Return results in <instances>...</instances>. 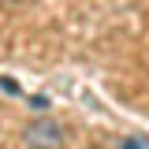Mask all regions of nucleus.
Returning <instances> with one entry per match:
<instances>
[{
    "label": "nucleus",
    "mask_w": 149,
    "mask_h": 149,
    "mask_svg": "<svg viewBox=\"0 0 149 149\" xmlns=\"http://www.w3.org/2000/svg\"><path fill=\"white\" fill-rule=\"evenodd\" d=\"M116 149H149V134H127Z\"/></svg>",
    "instance_id": "f03ea898"
},
{
    "label": "nucleus",
    "mask_w": 149,
    "mask_h": 149,
    "mask_svg": "<svg viewBox=\"0 0 149 149\" xmlns=\"http://www.w3.org/2000/svg\"><path fill=\"white\" fill-rule=\"evenodd\" d=\"M22 138H26V146H30V149H63V127H60L56 119H49V116L26 123Z\"/></svg>",
    "instance_id": "f257e3e1"
}]
</instances>
